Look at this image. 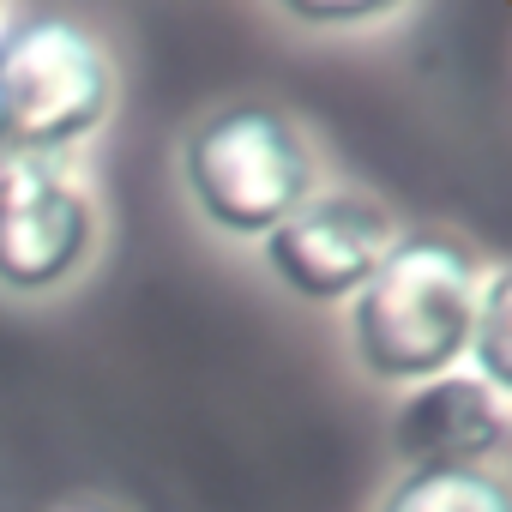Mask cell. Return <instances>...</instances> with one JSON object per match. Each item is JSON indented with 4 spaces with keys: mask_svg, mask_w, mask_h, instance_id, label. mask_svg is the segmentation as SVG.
Wrapping results in <instances>:
<instances>
[{
    "mask_svg": "<svg viewBox=\"0 0 512 512\" xmlns=\"http://www.w3.org/2000/svg\"><path fill=\"white\" fill-rule=\"evenodd\" d=\"M97 253V211L67 157L0 139V290L55 296L85 278Z\"/></svg>",
    "mask_w": 512,
    "mask_h": 512,
    "instance_id": "cell-4",
    "label": "cell"
},
{
    "mask_svg": "<svg viewBox=\"0 0 512 512\" xmlns=\"http://www.w3.org/2000/svg\"><path fill=\"white\" fill-rule=\"evenodd\" d=\"M506 398L476 374H440L398 398L392 452L404 470H488L506 452Z\"/></svg>",
    "mask_w": 512,
    "mask_h": 512,
    "instance_id": "cell-6",
    "label": "cell"
},
{
    "mask_svg": "<svg viewBox=\"0 0 512 512\" xmlns=\"http://www.w3.org/2000/svg\"><path fill=\"white\" fill-rule=\"evenodd\" d=\"M374 512H512V494L494 470H404Z\"/></svg>",
    "mask_w": 512,
    "mask_h": 512,
    "instance_id": "cell-7",
    "label": "cell"
},
{
    "mask_svg": "<svg viewBox=\"0 0 512 512\" xmlns=\"http://www.w3.org/2000/svg\"><path fill=\"white\" fill-rule=\"evenodd\" d=\"M392 217L386 205L362 199V193H314L302 211H290L260 247V266L272 272V284L296 302H350L368 272L380 266V253L392 247Z\"/></svg>",
    "mask_w": 512,
    "mask_h": 512,
    "instance_id": "cell-5",
    "label": "cell"
},
{
    "mask_svg": "<svg viewBox=\"0 0 512 512\" xmlns=\"http://www.w3.org/2000/svg\"><path fill=\"white\" fill-rule=\"evenodd\" d=\"M482 266L458 235L410 229L392 235L368 284L350 296V356L380 386H422L458 374L470 350Z\"/></svg>",
    "mask_w": 512,
    "mask_h": 512,
    "instance_id": "cell-1",
    "label": "cell"
},
{
    "mask_svg": "<svg viewBox=\"0 0 512 512\" xmlns=\"http://www.w3.org/2000/svg\"><path fill=\"white\" fill-rule=\"evenodd\" d=\"M115 109V61L91 25L49 7L0 13V139L67 157Z\"/></svg>",
    "mask_w": 512,
    "mask_h": 512,
    "instance_id": "cell-3",
    "label": "cell"
},
{
    "mask_svg": "<svg viewBox=\"0 0 512 512\" xmlns=\"http://www.w3.org/2000/svg\"><path fill=\"white\" fill-rule=\"evenodd\" d=\"M290 25H308V31H374L386 19H398V7H284Z\"/></svg>",
    "mask_w": 512,
    "mask_h": 512,
    "instance_id": "cell-9",
    "label": "cell"
},
{
    "mask_svg": "<svg viewBox=\"0 0 512 512\" xmlns=\"http://www.w3.org/2000/svg\"><path fill=\"white\" fill-rule=\"evenodd\" d=\"M506 290H512V272H506V266H488V272H482V290H476L470 350H464L470 374H476L482 386H494L500 398H506V386H512V368H506Z\"/></svg>",
    "mask_w": 512,
    "mask_h": 512,
    "instance_id": "cell-8",
    "label": "cell"
},
{
    "mask_svg": "<svg viewBox=\"0 0 512 512\" xmlns=\"http://www.w3.org/2000/svg\"><path fill=\"white\" fill-rule=\"evenodd\" d=\"M181 187L205 229L229 241H266L320 193V163L308 151V133L278 103L241 97L187 127Z\"/></svg>",
    "mask_w": 512,
    "mask_h": 512,
    "instance_id": "cell-2",
    "label": "cell"
},
{
    "mask_svg": "<svg viewBox=\"0 0 512 512\" xmlns=\"http://www.w3.org/2000/svg\"><path fill=\"white\" fill-rule=\"evenodd\" d=\"M55 512H115V506H103V500H67V506H55Z\"/></svg>",
    "mask_w": 512,
    "mask_h": 512,
    "instance_id": "cell-10",
    "label": "cell"
}]
</instances>
